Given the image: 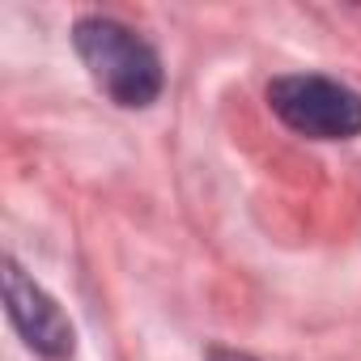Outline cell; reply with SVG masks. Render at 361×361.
<instances>
[{
  "instance_id": "cell-1",
  "label": "cell",
  "mask_w": 361,
  "mask_h": 361,
  "mask_svg": "<svg viewBox=\"0 0 361 361\" xmlns=\"http://www.w3.org/2000/svg\"><path fill=\"white\" fill-rule=\"evenodd\" d=\"M73 47L81 56V64L90 68L94 85L128 111H140L149 102H157L161 94V60L157 51L128 26L111 22V18H81L73 26Z\"/></svg>"
},
{
  "instance_id": "cell-2",
  "label": "cell",
  "mask_w": 361,
  "mask_h": 361,
  "mask_svg": "<svg viewBox=\"0 0 361 361\" xmlns=\"http://www.w3.org/2000/svg\"><path fill=\"white\" fill-rule=\"evenodd\" d=\"M272 115L310 140H353L361 136V94L344 81L319 73H289L268 85Z\"/></svg>"
},
{
  "instance_id": "cell-3",
  "label": "cell",
  "mask_w": 361,
  "mask_h": 361,
  "mask_svg": "<svg viewBox=\"0 0 361 361\" xmlns=\"http://www.w3.org/2000/svg\"><path fill=\"white\" fill-rule=\"evenodd\" d=\"M5 306H9V319H13L18 336L39 357H68L73 353V323H68V314L13 259H5Z\"/></svg>"
}]
</instances>
